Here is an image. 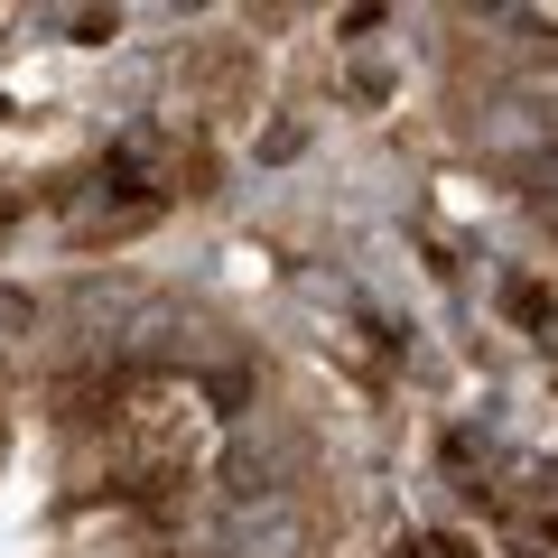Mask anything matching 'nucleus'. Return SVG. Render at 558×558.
<instances>
[]
</instances>
